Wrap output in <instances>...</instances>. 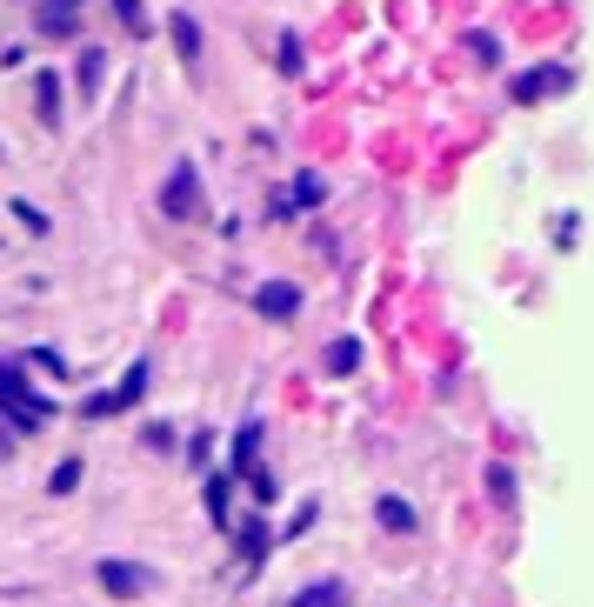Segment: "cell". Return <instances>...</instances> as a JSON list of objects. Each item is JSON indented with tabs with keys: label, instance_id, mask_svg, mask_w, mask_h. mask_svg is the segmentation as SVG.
Masks as SVG:
<instances>
[{
	"label": "cell",
	"instance_id": "cell-1",
	"mask_svg": "<svg viewBox=\"0 0 594 607\" xmlns=\"http://www.w3.org/2000/svg\"><path fill=\"white\" fill-rule=\"evenodd\" d=\"M0 407L14 414V427H21V434H41V427H47V401L27 387V374H21L14 361L0 368Z\"/></svg>",
	"mask_w": 594,
	"mask_h": 607
},
{
	"label": "cell",
	"instance_id": "cell-2",
	"mask_svg": "<svg viewBox=\"0 0 594 607\" xmlns=\"http://www.w3.org/2000/svg\"><path fill=\"white\" fill-rule=\"evenodd\" d=\"M160 207H167V221H201V173H194V160H175V173H167V188H160Z\"/></svg>",
	"mask_w": 594,
	"mask_h": 607
},
{
	"label": "cell",
	"instance_id": "cell-3",
	"mask_svg": "<svg viewBox=\"0 0 594 607\" xmlns=\"http://www.w3.org/2000/svg\"><path fill=\"white\" fill-rule=\"evenodd\" d=\"M94 574H101V587H108L114 600H141V594H154V567H147V561H101Z\"/></svg>",
	"mask_w": 594,
	"mask_h": 607
},
{
	"label": "cell",
	"instance_id": "cell-4",
	"mask_svg": "<svg viewBox=\"0 0 594 607\" xmlns=\"http://www.w3.org/2000/svg\"><path fill=\"white\" fill-rule=\"evenodd\" d=\"M141 394H147V361H134V368H127V381H121L114 394H94V401H88V414H94V420H108V414H127Z\"/></svg>",
	"mask_w": 594,
	"mask_h": 607
},
{
	"label": "cell",
	"instance_id": "cell-5",
	"mask_svg": "<svg viewBox=\"0 0 594 607\" xmlns=\"http://www.w3.org/2000/svg\"><path fill=\"white\" fill-rule=\"evenodd\" d=\"M254 307H261L268 321H294V314H301V288H294V281H268L261 294H254Z\"/></svg>",
	"mask_w": 594,
	"mask_h": 607
},
{
	"label": "cell",
	"instance_id": "cell-6",
	"mask_svg": "<svg viewBox=\"0 0 594 607\" xmlns=\"http://www.w3.org/2000/svg\"><path fill=\"white\" fill-rule=\"evenodd\" d=\"M568 80H574L568 67H535V74H522V80H515V101H541V94H561Z\"/></svg>",
	"mask_w": 594,
	"mask_h": 607
},
{
	"label": "cell",
	"instance_id": "cell-7",
	"mask_svg": "<svg viewBox=\"0 0 594 607\" xmlns=\"http://www.w3.org/2000/svg\"><path fill=\"white\" fill-rule=\"evenodd\" d=\"M374 520H381L388 535H414V528H421V520H414V507H407L401 494H381V501H374Z\"/></svg>",
	"mask_w": 594,
	"mask_h": 607
},
{
	"label": "cell",
	"instance_id": "cell-8",
	"mask_svg": "<svg viewBox=\"0 0 594 607\" xmlns=\"http://www.w3.org/2000/svg\"><path fill=\"white\" fill-rule=\"evenodd\" d=\"M34 27H41V34H74V27H80V8H74V0H41Z\"/></svg>",
	"mask_w": 594,
	"mask_h": 607
},
{
	"label": "cell",
	"instance_id": "cell-9",
	"mask_svg": "<svg viewBox=\"0 0 594 607\" xmlns=\"http://www.w3.org/2000/svg\"><path fill=\"white\" fill-rule=\"evenodd\" d=\"M167 34H175V47H181L188 67H201V21L194 14H167Z\"/></svg>",
	"mask_w": 594,
	"mask_h": 607
},
{
	"label": "cell",
	"instance_id": "cell-10",
	"mask_svg": "<svg viewBox=\"0 0 594 607\" xmlns=\"http://www.w3.org/2000/svg\"><path fill=\"white\" fill-rule=\"evenodd\" d=\"M355 368H361V340H348V334H341V340L327 347V374H334V381H348Z\"/></svg>",
	"mask_w": 594,
	"mask_h": 607
},
{
	"label": "cell",
	"instance_id": "cell-11",
	"mask_svg": "<svg viewBox=\"0 0 594 607\" xmlns=\"http://www.w3.org/2000/svg\"><path fill=\"white\" fill-rule=\"evenodd\" d=\"M294 607H348V587L341 581H321V587H301Z\"/></svg>",
	"mask_w": 594,
	"mask_h": 607
},
{
	"label": "cell",
	"instance_id": "cell-12",
	"mask_svg": "<svg viewBox=\"0 0 594 607\" xmlns=\"http://www.w3.org/2000/svg\"><path fill=\"white\" fill-rule=\"evenodd\" d=\"M34 101H41V121H47V127H60V80H54V74H41V80H34Z\"/></svg>",
	"mask_w": 594,
	"mask_h": 607
},
{
	"label": "cell",
	"instance_id": "cell-13",
	"mask_svg": "<svg viewBox=\"0 0 594 607\" xmlns=\"http://www.w3.org/2000/svg\"><path fill=\"white\" fill-rule=\"evenodd\" d=\"M254 448H261V420H247V427H240V441H234V468H247V474H254Z\"/></svg>",
	"mask_w": 594,
	"mask_h": 607
},
{
	"label": "cell",
	"instance_id": "cell-14",
	"mask_svg": "<svg viewBox=\"0 0 594 607\" xmlns=\"http://www.w3.org/2000/svg\"><path fill=\"white\" fill-rule=\"evenodd\" d=\"M487 494H494L501 507H515V474H507L501 461H487Z\"/></svg>",
	"mask_w": 594,
	"mask_h": 607
},
{
	"label": "cell",
	"instance_id": "cell-15",
	"mask_svg": "<svg viewBox=\"0 0 594 607\" xmlns=\"http://www.w3.org/2000/svg\"><path fill=\"white\" fill-rule=\"evenodd\" d=\"M101 74H108V54H101V47H88V54H80V87L94 94V87H101Z\"/></svg>",
	"mask_w": 594,
	"mask_h": 607
},
{
	"label": "cell",
	"instance_id": "cell-16",
	"mask_svg": "<svg viewBox=\"0 0 594 607\" xmlns=\"http://www.w3.org/2000/svg\"><path fill=\"white\" fill-rule=\"evenodd\" d=\"M47 487H54V494H74V487H80V461H60V468L47 474Z\"/></svg>",
	"mask_w": 594,
	"mask_h": 607
},
{
	"label": "cell",
	"instance_id": "cell-17",
	"mask_svg": "<svg viewBox=\"0 0 594 607\" xmlns=\"http://www.w3.org/2000/svg\"><path fill=\"white\" fill-rule=\"evenodd\" d=\"M114 14H121V27H127V34H147V14H141V0H114Z\"/></svg>",
	"mask_w": 594,
	"mask_h": 607
},
{
	"label": "cell",
	"instance_id": "cell-18",
	"mask_svg": "<svg viewBox=\"0 0 594 607\" xmlns=\"http://www.w3.org/2000/svg\"><path fill=\"white\" fill-rule=\"evenodd\" d=\"M327 188H321V173H301V181H294V207H314Z\"/></svg>",
	"mask_w": 594,
	"mask_h": 607
},
{
	"label": "cell",
	"instance_id": "cell-19",
	"mask_svg": "<svg viewBox=\"0 0 594 607\" xmlns=\"http://www.w3.org/2000/svg\"><path fill=\"white\" fill-rule=\"evenodd\" d=\"M468 47H474V54H481V60H487V67H494V60H501V41H494V34H468Z\"/></svg>",
	"mask_w": 594,
	"mask_h": 607
},
{
	"label": "cell",
	"instance_id": "cell-20",
	"mask_svg": "<svg viewBox=\"0 0 594 607\" xmlns=\"http://www.w3.org/2000/svg\"><path fill=\"white\" fill-rule=\"evenodd\" d=\"M208 514H214V520H227V481H214V487H208Z\"/></svg>",
	"mask_w": 594,
	"mask_h": 607
},
{
	"label": "cell",
	"instance_id": "cell-21",
	"mask_svg": "<svg viewBox=\"0 0 594 607\" xmlns=\"http://www.w3.org/2000/svg\"><path fill=\"white\" fill-rule=\"evenodd\" d=\"M281 67H288V74H301V41H294V34L281 41Z\"/></svg>",
	"mask_w": 594,
	"mask_h": 607
},
{
	"label": "cell",
	"instance_id": "cell-22",
	"mask_svg": "<svg viewBox=\"0 0 594 607\" xmlns=\"http://www.w3.org/2000/svg\"><path fill=\"white\" fill-rule=\"evenodd\" d=\"M14 214H21V221H27L34 234H47V214H41V207H27V201H14Z\"/></svg>",
	"mask_w": 594,
	"mask_h": 607
}]
</instances>
